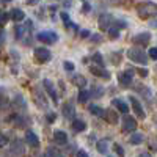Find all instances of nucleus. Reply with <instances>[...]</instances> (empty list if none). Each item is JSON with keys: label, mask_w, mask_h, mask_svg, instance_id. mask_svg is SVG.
Here are the masks:
<instances>
[{"label": "nucleus", "mask_w": 157, "mask_h": 157, "mask_svg": "<svg viewBox=\"0 0 157 157\" xmlns=\"http://www.w3.org/2000/svg\"><path fill=\"white\" fill-rule=\"evenodd\" d=\"M10 149H11V154L16 155V157H21V155H24V152H25L24 143H22L21 140H14V141H13L11 146H10Z\"/></svg>", "instance_id": "nucleus-13"}, {"label": "nucleus", "mask_w": 157, "mask_h": 157, "mask_svg": "<svg viewBox=\"0 0 157 157\" xmlns=\"http://www.w3.org/2000/svg\"><path fill=\"white\" fill-rule=\"evenodd\" d=\"M138 74H140L141 77H148L149 72H148V69H138Z\"/></svg>", "instance_id": "nucleus-37"}, {"label": "nucleus", "mask_w": 157, "mask_h": 157, "mask_svg": "<svg viewBox=\"0 0 157 157\" xmlns=\"http://www.w3.org/2000/svg\"><path fill=\"white\" fill-rule=\"evenodd\" d=\"M148 57L152 60H157V47H151L148 49Z\"/></svg>", "instance_id": "nucleus-30"}, {"label": "nucleus", "mask_w": 157, "mask_h": 157, "mask_svg": "<svg viewBox=\"0 0 157 157\" xmlns=\"http://www.w3.org/2000/svg\"><path fill=\"white\" fill-rule=\"evenodd\" d=\"M137 129V121L134 116L124 115L123 116V132H134Z\"/></svg>", "instance_id": "nucleus-6"}, {"label": "nucleus", "mask_w": 157, "mask_h": 157, "mask_svg": "<svg viewBox=\"0 0 157 157\" xmlns=\"http://www.w3.org/2000/svg\"><path fill=\"white\" fill-rule=\"evenodd\" d=\"M113 148H115V151H116V154H118V155H120V157H124V149L121 148V145H118V143H115Z\"/></svg>", "instance_id": "nucleus-31"}, {"label": "nucleus", "mask_w": 157, "mask_h": 157, "mask_svg": "<svg viewBox=\"0 0 157 157\" xmlns=\"http://www.w3.org/2000/svg\"><path fill=\"white\" fill-rule=\"evenodd\" d=\"M61 113H63L64 118H68V120H72V121H74V116H75V107H74V104H72V102L63 104Z\"/></svg>", "instance_id": "nucleus-12"}, {"label": "nucleus", "mask_w": 157, "mask_h": 157, "mask_svg": "<svg viewBox=\"0 0 157 157\" xmlns=\"http://www.w3.org/2000/svg\"><path fill=\"white\" fill-rule=\"evenodd\" d=\"M36 39L49 46V44H55V43H57V39H58V36H57L55 32L47 30V32H39V33L36 35Z\"/></svg>", "instance_id": "nucleus-3"}, {"label": "nucleus", "mask_w": 157, "mask_h": 157, "mask_svg": "<svg viewBox=\"0 0 157 157\" xmlns=\"http://www.w3.org/2000/svg\"><path fill=\"white\" fill-rule=\"evenodd\" d=\"M90 112L93 113L94 116H99V118H104L105 116V110L99 105H90Z\"/></svg>", "instance_id": "nucleus-24"}, {"label": "nucleus", "mask_w": 157, "mask_h": 157, "mask_svg": "<svg viewBox=\"0 0 157 157\" xmlns=\"http://www.w3.org/2000/svg\"><path fill=\"white\" fill-rule=\"evenodd\" d=\"M152 27H157V22H152Z\"/></svg>", "instance_id": "nucleus-41"}, {"label": "nucleus", "mask_w": 157, "mask_h": 157, "mask_svg": "<svg viewBox=\"0 0 157 157\" xmlns=\"http://www.w3.org/2000/svg\"><path fill=\"white\" fill-rule=\"evenodd\" d=\"M132 41L137 46H148V43L151 41V35L148 32H141V33H138V35H135L132 38Z\"/></svg>", "instance_id": "nucleus-11"}, {"label": "nucleus", "mask_w": 157, "mask_h": 157, "mask_svg": "<svg viewBox=\"0 0 157 157\" xmlns=\"http://www.w3.org/2000/svg\"><path fill=\"white\" fill-rule=\"evenodd\" d=\"M6 143H8V138H6L5 135H2V134H0V148H2V146H5Z\"/></svg>", "instance_id": "nucleus-34"}, {"label": "nucleus", "mask_w": 157, "mask_h": 157, "mask_svg": "<svg viewBox=\"0 0 157 157\" xmlns=\"http://www.w3.org/2000/svg\"><path fill=\"white\" fill-rule=\"evenodd\" d=\"M75 157H88V154H86L83 149H80V151L77 152V155H75Z\"/></svg>", "instance_id": "nucleus-38"}, {"label": "nucleus", "mask_w": 157, "mask_h": 157, "mask_svg": "<svg viewBox=\"0 0 157 157\" xmlns=\"http://www.w3.org/2000/svg\"><path fill=\"white\" fill-rule=\"evenodd\" d=\"M10 17L14 21V22H21L24 17H25V14H24V11L22 10H19V8H14V10H11V13H10Z\"/></svg>", "instance_id": "nucleus-19"}, {"label": "nucleus", "mask_w": 157, "mask_h": 157, "mask_svg": "<svg viewBox=\"0 0 157 157\" xmlns=\"http://www.w3.org/2000/svg\"><path fill=\"white\" fill-rule=\"evenodd\" d=\"M71 127H72V130H75V132H83V130L86 129V124L82 120H74Z\"/></svg>", "instance_id": "nucleus-22"}, {"label": "nucleus", "mask_w": 157, "mask_h": 157, "mask_svg": "<svg viewBox=\"0 0 157 157\" xmlns=\"http://www.w3.org/2000/svg\"><path fill=\"white\" fill-rule=\"evenodd\" d=\"M109 33H110V36L115 39V38H118V35H120V30H118L116 27H113V25H112L110 30H109Z\"/></svg>", "instance_id": "nucleus-32"}, {"label": "nucleus", "mask_w": 157, "mask_h": 157, "mask_svg": "<svg viewBox=\"0 0 157 157\" xmlns=\"http://www.w3.org/2000/svg\"><path fill=\"white\" fill-rule=\"evenodd\" d=\"M90 71L93 72L96 77H102V78H110V74L104 69V68H101V66H91L90 68Z\"/></svg>", "instance_id": "nucleus-17"}, {"label": "nucleus", "mask_w": 157, "mask_h": 157, "mask_svg": "<svg viewBox=\"0 0 157 157\" xmlns=\"http://www.w3.org/2000/svg\"><path fill=\"white\" fill-rule=\"evenodd\" d=\"M90 10H91V5H90L88 2H85V3L82 5V11H83V13H90Z\"/></svg>", "instance_id": "nucleus-35"}, {"label": "nucleus", "mask_w": 157, "mask_h": 157, "mask_svg": "<svg viewBox=\"0 0 157 157\" xmlns=\"http://www.w3.org/2000/svg\"><path fill=\"white\" fill-rule=\"evenodd\" d=\"M6 19H8V14H5V13H0V24L6 22Z\"/></svg>", "instance_id": "nucleus-36"}, {"label": "nucleus", "mask_w": 157, "mask_h": 157, "mask_svg": "<svg viewBox=\"0 0 157 157\" xmlns=\"http://www.w3.org/2000/svg\"><path fill=\"white\" fill-rule=\"evenodd\" d=\"M127 57H129L130 61H134L137 64H143V66L148 64V54L145 50L138 49V47H130L127 50Z\"/></svg>", "instance_id": "nucleus-1"}, {"label": "nucleus", "mask_w": 157, "mask_h": 157, "mask_svg": "<svg viewBox=\"0 0 157 157\" xmlns=\"http://www.w3.org/2000/svg\"><path fill=\"white\" fill-rule=\"evenodd\" d=\"M60 17L63 19V22H64V25H66L68 29H74V30H77V27H75V24L74 22H71V19H69V16L66 14V13H60Z\"/></svg>", "instance_id": "nucleus-27"}, {"label": "nucleus", "mask_w": 157, "mask_h": 157, "mask_svg": "<svg viewBox=\"0 0 157 157\" xmlns=\"http://www.w3.org/2000/svg\"><path fill=\"white\" fill-rule=\"evenodd\" d=\"M71 80H72V83H74L75 86H80L82 90H83V86L86 85V78H85L83 75H78V74L72 75V77H71Z\"/></svg>", "instance_id": "nucleus-21"}, {"label": "nucleus", "mask_w": 157, "mask_h": 157, "mask_svg": "<svg viewBox=\"0 0 157 157\" xmlns=\"http://www.w3.org/2000/svg\"><path fill=\"white\" fill-rule=\"evenodd\" d=\"M113 105L118 109V112H121L123 115H127V112H129V105H127V102H124L123 99H120V98L113 99Z\"/></svg>", "instance_id": "nucleus-16"}, {"label": "nucleus", "mask_w": 157, "mask_h": 157, "mask_svg": "<svg viewBox=\"0 0 157 157\" xmlns=\"http://www.w3.org/2000/svg\"><path fill=\"white\" fill-rule=\"evenodd\" d=\"M33 98H35V104H36L39 109H47V99H46V96L43 94L41 90L35 88V90H33Z\"/></svg>", "instance_id": "nucleus-8"}, {"label": "nucleus", "mask_w": 157, "mask_h": 157, "mask_svg": "<svg viewBox=\"0 0 157 157\" xmlns=\"http://www.w3.org/2000/svg\"><path fill=\"white\" fill-rule=\"evenodd\" d=\"M88 35H90L88 30H83V32H82V38H88Z\"/></svg>", "instance_id": "nucleus-39"}, {"label": "nucleus", "mask_w": 157, "mask_h": 157, "mask_svg": "<svg viewBox=\"0 0 157 157\" xmlns=\"http://www.w3.org/2000/svg\"><path fill=\"white\" fill-rule=\"evenodd\" d=\"M43 86H44V90L47 91V94L50 96V99L54 101V104H58V94H57V91H55L54 83H52L49 78H44V80H43Z\"/></svg>", "instance_id": "nucleus-7"}, {"label": "nucleus", "mask_w": 157, "mask_h": 157, "mask_svg": "<svg viewBox=\"0 0 157 157\" xmlns=\"http://www.w3.org/2000/svg\"><path fill=\"white\" fill-rule=\"evenodd\" d=\"M118 82H120L123 88H129L132 85V74H130V71H124L118 74Z\"/></svg>", "instance_id": "nucleus-10"}, {"label": "nucleus", "mask_w": 157, "mask_h": 157, "mask_svg": "<svg viewBox=\"0 0 157 157\" xmlns=\"http://www.w3.org/2000/svg\"><path fill=\"white\" fill-rule=\"evenodd\" d=\"M102 94H104V90H102V88H93V90L90 91V96H94V98H96V96L101 98Z\"/></svg>", "instance_id": "nucleus-28"}, {"label": "nucleus", "mask_w": 157, "mask_h": 157, "mask_svg": "<svg viewBox=\"0 0 157 157\" xmlns=\"http://www.w3.org/2000/svg\"><path fill=\"white\" fill-rule=\"evenodd\" d=\"M41 157H47V155H46V154H44V155H41Z\"/></svg>", "instance_id": "nucleus-42"}, {"label": "nucleus", "mask_w": 157, "mask_h": 157, "mask_svg": "<svg viewBox=\"0 0 157 157\" xmlns=\"http://www.w3.org/2000/svg\"><path fill=\"white\" fill-rule=\"evenodd\" d=\"M129 101H130V104H132V109H134V112H135L137 118H140V120H145V118H146V113H145V109L141 107L140 101H138L135 96H130V98H129Z\"/></svg>", "instance_id": "nucleus-5"}, {"label": "nucleus", "mask_w": 157, "mask_h": 157, "mask_svg": "<svg viewBox=\"0 0 157 157\" xmlns=\"http://www.w3.org/2000/svg\"><path fill=\"white\" fill-rule=\"evenodd\" d=\"M145 141V135L140 134V132H134L129 138V143L130 145H141V143Z\"/></svg>", "instance_id": "nucleus-18"}, {"label": "nucleus", "mask_w": 157, "mask_h": 157, "mask_svg": "<svg viewBox=\"0 0 157 157\" xmlns=\"http://www.w3.org/2000/svg\"><path fill=\"white\" fill-rule=\"evenodd\" d=\"M113 17L109 14V13H104V14L99 16V27L102 30H110V27L113 25Z\"/></svg>", "instance_id": "nucleus-9"}, {"label": "nucleus", "mask_w": 157, "mask_h": 157, "mask_svg": "<svg viewBox=\"0 0 157 157\" xmlns=\"http://www.w3.org/2000/svg\"><path fill=\"white\" fill-rule=\"evenodd\" d=\"M93 60L96 61V64H98V66L104 68V61H102V55L99 54V52H98V54H94V55H93Z\"/></svg>", "instance_id": "nucleus-29"}, {"label": "nucleus", "mask_w": 157, "mask_h": 157, "mask_svg": "<svg viewBox=\"0 0 157 157\" xmlns=\"http://www.w3.org/2000/svg\"><path fill=\"white\" fill-rule=\"evenodd\" d=\"M46 155H47V157H64L63 152H61L58 148H55V146H49L47 151H46Z\"/></svg>", "instance_id": "nucleus-23"}, {"label": "nucleus", "mask_w": 157, "mask_h": 157, "mask_svg": "<svg viewBox=\"0 0 157 157\" xmlns=\"http://www.w3.org/2000/svg\"><path fill=\"white\" fill-rule=\"evenodd\" d=\"M54 141L57 143L58 146L66 145V143H68V135H66V132H64V130H55V132H54Z\"/></svg>", "instance_id": "nucleus-15"}, {"label": "nucleus", "mask_w": 157, "mask_h": 157, "mask_svg": "<svg viewBox=\"0 0 157 157\" xmlns=\"http://www.w3.org/2000/svg\"><path fill=\"white\" fill-rule=\"evenodd\" d=\"M90 98H91V96H90V91H88V90H80V91H78L77 99H78V102H80V104H85Z\"/></svg>", "instance_id": "nucleus-26"}, {"label": "nucleus", "mask_w": 157, "mask_h": 157, "mask_svg": "<svg viewBox=\"0 0 157 157\" xmlns=\"http://www.w3.org/2000/svg\"><path fill=\"white\" fill-rule=\"evenodd\" d=\"M25 141H27L29 146H32V148H38L39 146V138H38V135L33 132V130H27V132H25Z\"/></svg>", "instance_id": "nucleus-14"}, {"label": "nucleus", "mask_w": 157, "mask_h": 157, "mask_svg": "<svg viewBox=\"0 0 157 157\" xmlns=\"http://www.w3.org/2000/svg\"><path fill=\"white\" fill-rule=\"evenodd\" d=\"M137 11H138L140 17L149 19L151 16H155V14H157V5L152 3V2H145V3H140V5H138Z\"/></svg>", "instance_id": "nucleus-2"}, {"label": "nucleus", "mask_w": 157, "mask_h": 157, "mask_svg": "<svg viewBox=\"0 0 157 157\" xmlns=\"http://www.w3.org/2000/svg\"><path fill=\"white\" fill-rule=\"evenodd\" d=\"M96 148H98V151H99L101 154H105V152L109 151V141H107V140H99V141L96 143Z\"/></svg>", "instance_id": "nucleus-25"}, {"label": "nucleus", "mask_w": 157, "mask_h": 157, "mask_svg": "<svg viewBox=\"0 0 157 157\" xmlns=\"http://www.w3.org/2000/svg\"><path fill=\"white\" fill-rule=\"evenodd\" d=\"M64 69L69 71V72H72V71H74V64L69 63V61H64Z\"/></svg>", "instance_id": "nucleus-33"}, {"label": "nucleus", "mask_w": 157, "mask_h": 157, "mask_svg": "<svg viewBox=\"0 0 157 157\" xmlns=\"http://www.w3.org/2000/svg\"><path fill=\"white\" fill-rule=\"evenodd\" d=\"M33 55H35V58L39 63H47L52 58V54H50V50L47 47H35Z\"/></svg>", "instance_id": "nucleus-4"}, {"label": "nucleus", "mask_w": 157, "mask_h": 157, "mask_svg": "<svg viewBox=\"0 0 157 157\" xmlns=\"http://www.w3.org/2000/svg\"><path fill=\"white\" fill-rule=\"evenodd\" d=\"M140 157H151L148 152H143V154H140Z\"/></svg>", "instance_id": "nucleus-40"}, {"label": "nucleus", "mask_w": 157, "mask_h": 157, "mask_svg": "<svg viewBox=\"0 0 157 157\" xmlns=\"http://www.w3.org/2000/svg\"><path fill=\"white\" fill-rule=\"evenodd\" d=\"M104 118H105V120H107L110 124H118V121H120V120H118L116 112H115V110H112V109L105 110V116H104Z\"/></svg>", "instance_id": "nucleus-20"}]
</instances>
